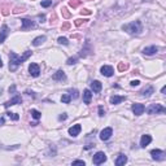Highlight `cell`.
<instances>
[{
    "mask_svg": "<svg viewBox=\"0 0 166 166\" xmlns=\"http://www.w3.org/2000/svg\"><path fill=\"white\" fill-rule=\"evenodd\" d=\"M30 114H31V116H32V118H34V119H39V118H40V117H42V113H40V112H38L37 109H31V110H30Z\"/></svg>",
    "mask_w": 166,
    "mask_h": 166,
    "instance_id": "obj_23",
    "label": "cell"
},
{
    "mask_svg": "<svg viewBox=\"0 0 166 166\" xmlns=\"http://www.w3.org/2000/svg\"><path fill=\"white\" fill-rule=\"evenodd\" d=\"M21 21H22V30H26V29H29V28H34V22H32L31 20L23 18V20H21Z\"/></svg>",
    "mask_w": 166,
    "mask_h": 166,
    "instance_id": "obj_21",
    "label": "cell"
},
{
    "mask_svg": "<svg viewBox=\"0 0 166 166\" xmlns=\"http://www.w3.org/2000/svg\"><path fill=\"white\" fill-rule=\"evenodd\" d=\"M132 112H134L135 116H141V114L144 113V109H146V107H144L143 104H139V102H136V104L132 105Z\"/></svg>",
    "mask_w": 166,
    "mask_h": 166,
    "instance_id": "obj_10",
    "label": "cell"
},
{
    "mask_svg": "<svg viewBox=\"0 0 166 166\" xmlns=\"http://www.w3.org/2000/svg\"><path fill=\"white\" fill-rule=\"evenodd\" d=\"M57 42H59L60 44H64V46H68V44H69V40L66 38H64V37H60L59 39H57Z\"/></svg>",
    "mask_w": 166,
    "mask_h": 166,
    "instance_id": "obj_26",
    "label": "cell"
},
{
    "mask_svg": "<svg viewBox=\"0 0 166 166\" xmlns=\"http://www.w3.org/2000/svg\"><path fill=\"white\" fill-rule=\"evenodd\" d=\"M148 114H161V113H165L166 109L164 105L161 104H150L147 109H144Z\"/></svg>",
    "mask_w": 166,
    "mask_h": 166,
    "instance_id": "obj_3",
    "label": "cell"
},
{
    "mask_svg": "<svg viewBox=\"0 0 166 166\" xmlns=\"http://www.w3.org/2000/svg\"><path fill=\"white\" fill-rule=\"evenodd\" d=\"M16 91V86H12V87H9V92H14Z\"/></svg>",
    "mask_w": 166,
    "mask_h": 166,
    "instance_id": "obj_34",
    "label": "cell"
},
{
    "mask_svg": "<svg viewBox=\"0 0 166 166\" xmlns=\"http://www.w3.org/2000/svg\"><path fill=\"white\" fill-rule=\"evenodd\" d=\"M3 66V61H1V59H0V68Z\"/></svg>",
    "mask_w": 166,
    "mask_h": 166,
    "instance_id": "obj_37",
    "label": "cell"
},
{
    "mask_svg": "<svg viewBox=\"0 0 166 166\" xmlns=\"http://www.w3.org/2000/svg\"><path fill=\"white\" fill-rule=\"evenodd\" d=\"M150 156H152L153 160H156V161H164L166 158V153L164 150L161 149H153L150 150Z\"/></svg>",
    "mask_w": 166,
    "mask_h": 166,
    "instance_id": "obj_4",
    "label": "cell"
},
{
    "mask_svg": "<svg viewBox=\"0 0 166 166\" xmlns=\"http://www.w3.org/2000/svg\"><path fill=\"white\" fill-rule=\"evenodd\" d=\"M29 73H30V75L31 77H34V78H37V77H39V74H40V68H39V65L38 64H30V66H29Z\"/></svg>",
    "mask_w": 166,
    "mask_h": 166,
    "instance_id": "obj_7",
    "label": "cell"
},
{
    "mask_svg": "<svg viewBox=\"0 0 166 166\" xmlns=\"http://www.w3.org/2000/svg\"><path fill=\"white\" fill-rule=\"evenodd\" d=\"M51 5H52V0H43V1H42V7L43 8L51 7Z\"/></svg>",
    "mask_w": 166,
    "mask_h": 166,
    "instance_id": "obj_28",
    "label": "cell"
},
{
    "mask_svg": "<svg viewBox=\"0 0 166 166\" xmlns=\"http://www.w3.org/2000/svg\"><path fill=\"white\" fill-rule=\"evenodd\" d=\"M46 39H47V37L46 35H40V37H37L32 40V46L34 47H39L40 44H43L44 42H46Z\"/></svg>",
    "mask_w": 166,
    "mask_h": 166,
    "instance_id": "obj_20",
    "label": "cell"
},
{
    "mask_svg": "<svg viewBox=\"0 0 166 166\" xmlns=\"http://www.w3.org/2000/svg\"><path fill=\"white\" fill-rule=\"evenodd\" d=\"M7 116L9 117L11 119H13V121H18V119H20V116H18L17 113H11V112H8Z\"/></svg>",
    "mask_w": 166,
    "mask_h": 166,
    "instance_id": "obj_25",
    "label": "cell"
},
{
    "mask_svg": "<svg viewBox=\"0 0 166 166\" xmlns=\"http://www.w3.org/2000/svg\"><path fill=\"white\" fill-rule=\"evenodd\" d=\"M150 141H152V136H150V135H148V134L143 135L141 139H140V147L146 148L148 144H150Z\"/></svg>",
    "mask_w": 166,
    "mask_h": 166,
    "instance_id": "obj_15",
    "label": "cell"
},
{
    "mask_svg": "<svg viewBox=\"0 0 166 166\" xmlns=\"http://www.w3.org/2000/svg\"><path fill=\"white\" fill-rule=\"evenodd\" d=\"M130 84H131L132 87H135V86H139V84H140V81H131V83H130Z\"/></svg>",
    "mask_w": 166,
    "mask_h": 166,
    "instance_id": "obj_32",
    "label": "cell"
},
{
    "mask_svg": "<svg viewBox=\"0 0 166 166\" xmlns=\"http://www.w3.org/2000/svg\"><path fill=\"white\" fill-rule=\"evenodd\" d=\"M69 95L71 96V99H77L78 97V91L77 90H70V93Z\"/></svg>",
    "mask_w": 166,
    "mask_h": 166,
    "instance_id": "obj_29",
    "label": "cell"
},
{
    "mask_svg": "<svg viewBox=\"0 0 166 166\" xmlns=\"http://www.w3.org/2000/svg\"><path fill=\"white\" fill-rule=\"evenodd\" d=\"M107 161V155L104 152H97L92 158V162L95 165H100V164H104Z\"/></svg>",
    "mask_w": 166,
    "mask_h": 166,
    "instance_id": "obj_5",
    "label": "cell"
},
{
    "mask_svg": "<svg viewBox=\"0 0 166 166\" xmlns=\"http://www.w3.org/2000/svg\"><path fill=\"white\" fill-rule=\"evenodd\" d=\"M91 99H92L91 90H84V91H83V101H84V104H90V102H91Z\"/></svg>",
    "mask_w": 166,
    "mask_h": 166,
    "instance_id": "obj_18",
    "label": "cell"
},
{
    "mask_svg": "<svg viewBox=\"0 0 166 166\" xmlns=\"http://www.w3.org/2000/svg\"><path fill=\"white\" fill-rule=\"evenodd\" d=\"M165 91H166V87L164 86V87H162V88H161V92H162V93H165Z\"/></svg>",
    "mask_w": 166,
    "mask_h": 166,
    "instance_id": "obj_36",
    "label": "cell"
},
{
    "mask_svg": "<svg viewBox=\"0 0 166 166\" xmlns=\"http://www.w3.org/2000/svg\"><path fill=\"white\" fill-rule=\"evenodd\" d=\"M158 52V47L156 46H149V47H146L143 49V53L147 56H152V55H156V53Z\"/></svg>",
    "mask_w": 166,
    "mask_h": 166,
    "instance_id": "obj_13",
    "label": "cell"
},
{
    "mask_svg": "<svg viewBox=\"0 0 166 166\" xmlns=\"http://www.w3.org/2000/svg\"><path fill=\"white\" fill-rule=\"evenodd\" d=\"M101 88H102V84H101L100 81H92L91 82V90L95 93H99L101 91Z\"/></svg>",
    "mask_w": 166,
    "mask_h": 166,
    "instance_id": "obj_14",
    "label": "cell"
},
{
    "mask_svg": "<svg viewBox=\"0 0 166 166\" xmlns=\"http://www.w3.org/2000/svg\"><path fill=\"white\" fill-rule=\"evenodd\" d=\"M61 101L64 102V104H69V102L71 101V96L69 95V93H64V95L61 96Z\"/></svg>",
    "mask_w": 166,
    "mask_h": 166,
    "instance_id": "obj_24",
    "label": "cell"
},
{
    "mask_svg": "<svg viewBox=\"0 0 166 166\" xmlns=\"http://www.w3.org/2000/svg\"><path fill=\"white\" fill-rule=\"evenodd\" d=\"M4 122H5L4 118H3V117H0V126H3V125H4Z\"/></svg>",
    "mask_w": 166,
    "mask_h": 166,
    "instance_id": "obj_35",
    "label": "cell"
},
{
    "mask_svg": "<svg viewBox=\"0 0 166 166\" xmlns=\"http://www.w3.org/2000/svg\"><path fill=\"white\" fill-rule=\"evenodd\" d=\"M81 130H82V126H81V125L71 126V127L69 129V135H70V136H73V138L78 136V135H79V132H81Z\"/></svg>",
    "mask_w": 166,
    "mask_h": 166,
    "instance_id": "obj_12",
    "label": "cell"
},
{
    "mask_svg": "<svg viewBox=\"0 0 166 166\" xmlns=\"http://www.w3.org/2000/svg\"><path fill=\"white\" fill-rule=\"evenodd\" d=\"M66 118H68V116H66V113H62L61 116L59 117V119H60V121H65Z\"/></svg>",
    "mask_w": 166,
    "mask_h": 166,
    "instance_id": "obj_33",
    "label": "cell"
},
{
    "mask_svg": "<svg viewBox=\"0 0 166 166\" xmlns=\"http://www.w3.org/2000/svg\"><path fill=\"white\" fill-rule=\"evenodd\" d=\"M99 116H100V117L105 116V110H104V108H102V107H99Z\"/></svg>",
    "mask_w": 166,
    "mask_h": 166,
    "instance_id": "obj_30",
    "label": "cell"
},
{
    "mask_svg": "<svg viewBox=\"0 0 166 166\" xmlns=\"http://www.w3.org/2000/svg\"><path fill=\"white\" fill-rule=\"evenodd\" d=\"M30 56H31V52H30V51H26L22 56H18L14 52H11V55H9V69L11 70H16V69L18 68L23 61H26Z\"/></svg>",
    "mask_w": 166,
    "mask_h": 166,
    "instance_id": "obj_1",
    "label": "cell"
},
{
    "mask_svg": "<svg viewBox=\"0 0 166 166\" xmlns=\"http://www.w3.org/2000/svg\"><path fill=\"white\" fill-rule=\"evenodd\" d=\"M122 30L126 32H129L130 35H138L143 31V25H141L140 21H132V22L123 25Z\"/></svg>",
    "mask_w": 166,
    "mask_h": 166,
    "instance_id": "obj_2",
    "label": "cell"
},
{
    "mask_svg": "<svg viewBox=\"0 0 166 166\" xmlns=\"http://www.w3.org/2000/svg\"><path fill=\"white\" fill-rule=\"evenodd\" d=\"M21 102H22V99H21V96H20V95H16V96H13V97H12L9 101L5 102L4 107H5V108H9V107H12V105H17V104H21Z\"/></svg>",
    "mask_w": 166,
    "mask_h": 166,
    "instance_id": "obj_9",
    "label": "cell"
},
{
    "mask_svg": "<svg viewBox=\"0 0 166 166\" xmlns=\"http://www.w3.org/2000/svg\"><path fill=\"white\" fill-rule=\"evenodd\" d=\"M8 34H9V28L7 25H3L1 29H0V43H3L7 39Z\"/></svg>",
    "mask_w": 166,
    "mask_h": 166,
    "instance_id": "obj_11",
    "label": "cell"
},
{
    "mask_svg": "<svg viewBox=\"0 0 166 166\" xmlns=\"http://www.w3.org/2000/svg\"><path fill=\"white\" fill-rule=\"evenodd\" d=\"M52 79L53 81H61V82H62V81L66 79V75H65V73L62 70H57L56 73L52 75Z\"/></svg>",
    "mask_w": 166,
    "mask_h": 166,
    "instance_id": "obj_17",
    "label": "cell"
},
{
    "mask_svg": "<svg viewBox=\"0 0 166 166\" xmlns=\"http://www.w3.org/2000/svg\"><path fill=\"white\" fill-rule=\"evenodd\" d=\"M100 73L104 75V77H112V75L114 74V69L109 65H104V66H101Z\"/></svg>",
    "mask_w": 166,
    "mask_h": 166,
    "instance_id": "obj_8",
    "label": "cell"
},
{
    "mask_svg": "<svg viewBox=\"0 0 166 166\" xmlns=\"http://www.w3.org/2000/svg\"><path fill=\"white\" fill-rule=\"evenodd\" d=\"M112 135H113V129H112V127L104 129V130H102V131L100 132V140H102V141L109 140V139L112 138Z\"/></svg>",
    "mask_w": 166,
    "mask_h": 166,
    "instance_id": "obj_6",
    "label": "cell"
},
{
    "mask_svg": "<svg viewBox=\"0 0 166 166\" xmlns=\"http://www.w3.org/2000/svg\"><path fill=\"white\" fill-rule=\"evenodd\" d=\"M153 92H155V88H153L152 86H147L146 88H144V90H143V91H141L140 93H141V95H143V96H146V97H149V96L152 95Z\"/></svg>",
    "mask_w": 166,
    "mask_h": 166,
    "instance_id": "obj_22",
    "label": "cell"
},
{
    "mask_svg": "<svg viewBox=\"0 0 166 166\" xmlns=\"http://www.w3.org/2000/svg\"><path fill=\"white\" fill-rule=\"evenodd\" d=\"M73 165H86L84 164V161H82V160H75V161H73Z\"/></svg>",
    "mask_w": 166,
    "mask_h": 166,
    "instance_id": "obj_31",
    "label": "cell"
},
{
    "mask_svg": "<svg viewBox=\"0 0 166 166\" xmlns=\"http://www.w3.org/2000/svg\"><path fill=\"white\" fill-rule=\"evenodd\" d=\"M126 162H127V156L126 155H118V157L116 158V165L117 166H122V165H125Z\"/></svg>",
    "mask_w": 166,
    "mask_h": 166,
    "instance_id": "obj_19",
    "label": "cell"
},
{
    "mask_svg": "<svg viewBox=\"0 0 166 166\" xmlns=\"http://www.w3.org/2000/svg\"><path fill=\"white\" fill-rule=\"evenodd\" d=\"M77 61H78V57H70V59L66 61V64L68 65H74V64H77Z\"/></svg>",
    "mask_w": 166,
    "mask_h": 166,
    "instance_id": "obj_27",
    "label": "cell"
},
{
    "mask_svg": "<svg viewBox=\"0 0 166 166\" xmlns=\"http://www.w3.org/2000/svg\"><path fill=\"white\" fill-rule=\"evenodd\" d=\"M126 100V96H118V95H114L110 97V104L113 105H117V104H121L122 101Z\"/></svg>",
    "mask_w": 166,
    "mask_h": 166,
    "instance_id": "obj_16",
    "label": "cell"
}]
</instances>
